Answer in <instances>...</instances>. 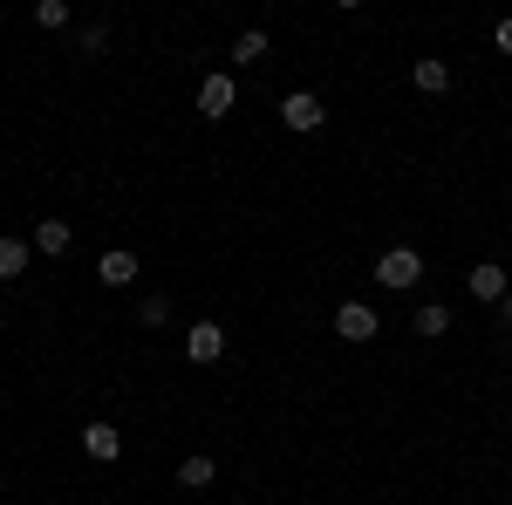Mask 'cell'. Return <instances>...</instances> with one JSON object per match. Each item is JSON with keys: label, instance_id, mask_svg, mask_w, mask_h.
Here are the masks:
<instances>
[{"label": "cell", "instance_id": "1", "mask_svg": "<svg viewBox=\"0 0 512 505\" xmlns=\"http://www.w3.org/2000/svg\"><path fill=\"white\" fill-rule=\"evenodd\" d=\"M417 280H424V253H417V246H390V253L376 260V287H390V294L417 287Z\"/></svg>", "mask_w": 512, "mask_h": 505}, {"label": "cell", "instance_id": "2", "mask_svg": "<svg viewBox=\"0 0 512 505\" xmlns=\"http://www.w3.org/2000/svg\"><path fill=\"white\" fill-rule=\"evenodd\" d=\"M280 123L308 137V130H321V123H328V103H321L315 89H287V96H280Z\"/></svg>", "mask_w": 512, "mask_h": 505}, {"label": "cell", "instance_id": "3", "mask_svg": "<svg viewBox=\"0 0 512 505\" xmlns=\"http://www.w3.org/2000/svg\"><path fill=\"white\" fill-rule=\"evenodd\" d=\"M233 103H239V82L233 76H205V82H198V117H205V123L233 117Z\"/></svg>", "mask_w": 512, "mask_h": 505}, {"label": "cell", "instance_id": "4", "mask_svg": "<svg viewBox=\"0 0 512 505\" xmlns=\"http://www.w3.org/2000/svg\"><path fill=\"white\" fill-rule=\"evenodd\" d=\"M376 328H383V321H376L369 301H342V308H335V335H342V342H376Z\"/></svg>", "mask_w": 512, "mask_h": 505}, {"label": "cell", "instance_id": "5", "mask_svg": "<svg viewBox=\"0 0 512 505\" xmlns=\"http://www.w3.org/2000/svg\"><path fill=\"white\" fill-rule=\"evenodd\" d=\"M185 355H192L198 369H212V362L226 355V328H219V321H192V328H185Z\"/></svg>", "mask_w": 512, "mask_h": 505}, {"label": "cell", "instance_id": "6", "mask_svg": "<svg viewBox=\"0 0 512 505\" xmlns=\"http://www.w3.org/2000/svg\"><path fill=\"white\" fill-rule=\"evenodd\" d=\"M465 287H472L478 301H492V308H499V301H506V294H512V273L499 267V260H478V267H472V280H465Z\"/></svg>", "mask_w": 512, "mask_h": 505}, {"label": "cell", "instance_id": "7", "mask_svg": "<svg viewBox=\"0 0 512 505\" xmlns=\"http://www.w3.org/2000/svg\"><path fill=\"white\" fill-rule=\"evenodd\" d=\"M82 451L96 465H110V458H123V430L117 424H82Z\"/></svg>", "mask_w": 512, "mask_h": 505}, {"label": "cell", "instance_id": "8", "mask_svg": "<svg viewBox=\"0 0 512 505\" xmlns=\"http://www.w3.org/2000/svg\"><path fill=\"white\" fill-rule=\"evenodd\" d=\"M28 260H35V239H0V280H21L28 273Z\"/></svg>", "mask_w": 512, "mask_h": 505}, {"label": "cell", "instance_id": "9", "mask_svg": "<svg viewBox=\"0 0 512 505\" xmlns=\"http://www.w3.org/2000/svg\"><path fill=\"white\" fill-rule=\"evenodd\" d=\"M410 82H417L424 96H444V89H451V62H437V55H424V62L410 69Z\"/></svg>", "mask_w": 512, "mask_h": 505}, {"label": "cell", "instance_id": "10", "mask_svg": "<svg viewBox=\"0 0 512 505\" xmlns=\"http://www.w3.org/2000/svg\"><path fill=\"white\" fill-rule=\"evenodd\" d=\"M96 280H103V287H130V280H137V253H103V267H96Z\"/></svg>", "mask_w": 512, "mask_h": 505}, {"label": "cell", "instance_id": "11", "mask_svg": "<svg viewBox=\"0 0 512 505\" xmlns=\"http://www.w3.org/2000/svg\"><path fill=\"white\" fill-rule=\"evenodd\" d=\"M69 239H76V233H69V219H41V226H35V253H69Z\"/></svg>", "mask_w": 512, "mask_h": 505}, {"label": "cell", "instance_id": "12", "mask_svg": "<svg viewBox=\"0 0 512 505\" xmlns=\"http://www.w3.org/2000/svg\"><path fill=\"white\" fill-rule=\"evenodd\" d=\"M410 328H417V335H424V342H437V335H444V328H451V308H444V301H424V308H417V321H410Z\"/></svg>", "mask_w": 512, "mask_h": 505}, {"label": "cell", "instance_id": "13", "mask_svg": "<svg viewBox=\"0 0 512 505\" xmlns=\"http://www.w3.org/2000/svg\"><path fill=\"white\" fill-rule=\"evenodd\" d=\"M233 55H239V69H246V62H267V28H246V35L233 41Z\"/></svg>", "mask_w": 512, "mask_h": 505}, {"label": "cell", "instance_id": "14", "mask_svg": "<svg viewBox=\"0 0 512 505\" xmlns=\"http://www.w3.org/2000/svg\"><path fill=\"white\" fill-rule=\"evenodd\" d=\"M137 321H144V328H164V321H171V301H164V294H144Z\"/></svg>", "mask_w": 512, "mask_h": 505}, {"label": "cell", "instance_id": "15", "mask_svg": "<svg viewBox=\"0 0 512 505\" xmlns=\"http://www.w3.org/2000/svg\"><path fill=\"white\" fill-rule=\"evenodd\" d=\"M178 485H212V458H185V465H178Z\"/></svg>", "mask_w": 512, "mask_h": 505}, {"label": "cell", "instance_id": "16", "mask_svg": "<svg viewBox=\"0 0 512 505\" xmlns=\"http://www.w3.org/2000/svg\"><path fill=\"white\" fill-rule=\"evenodd\" d=\"M35 21L41 28H69V0H35Z\"/></svg>", "mask_w": 512, "mask_h": 505}, {"label": "cell", "instance_id": "17", "mask_svg": "<svg viewBox=\"0 0 512 505\" xmlns=\"http://www.w3.org/2000/svg\"><path fill=\"white\" fill-rule=\"evenodd\" d=\"M110 48V28H82V55H103Z\"/></svg>", "mask_w": 512, "mask_h": 505}, {"label": "cell", "instance_id": "18", "mask_svg": "<svg viewBox=\"0 0 512 505\" xmlns=\"http://www.w3.org/2000/svg\"><path fill=\"white\" fill-rule=\"evenodd\" d=\"M492 41H499V55H512V14L499 21V28H492Z\"/></svg>", "mask_w": 512, "mask_h": 505}, {"label": "cell", "instance_id": "19", "mask_svg": "<svg viewBox=\"0 0 512 505\" xmlns=\"http://www.w3.org/2000/svg\"><path fill=\"white\" fill-rule=\"evenodd\" d=\"M499 314H506V328H512V294H506V301H499Z\"/></svg>", "mask_w": 512, "mask_h": 505}, {"label": "cell", "instance_id": "20", "mask_svg": "<svg viewBox=\"0 0 512 505\" xmlns=\"http://www.w3.org/2000/svg\"><path fill=\"white\" fill-rule=\"evenodd\" d=\"M233 505H246V499H233Z\"/></svg>", "mask_w": 512, "mask_h": 505}]
</instances>
